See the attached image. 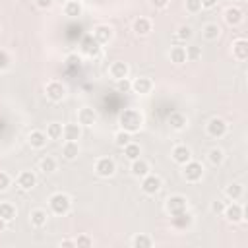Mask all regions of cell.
<instances>
[{
	"mask_svg": "<svg viewBox=\"0 0 248 248\" xmlns=\"http://www.w3.org/2000/svg\"><path fill=\"white\" fill-rule=\"evenodd\" d=\"M143 122H145L143 112L138 110V108H124V110L118 114V124H120V128L126 130V132H130L132 136L138 134V132L143 128Z\"/></svg>",
	"mask_w": 248,
	"mask_h": 248,
	"instance_id": "1",
	"label": "cell"
},
{
	"mask_svg": "<svg viewBox=\"0 0 248 248\" xmlns=\"http://www.w3.org/2000/svg\"><path fill=\"white\" fill-rule=\"evenodd\" d=\"M70 209H72V198L66 192H54L48 198V211L52 215L64 217V215L70 213Z\"/></svg>",
	"mask_w": 248,
	"mask_h": 248,
	"instance_id": "2",
	"label": "cell"
},
{
	"mask_svg": "<svg viewBox=\"0 0 248 248\" xmlns=\"http://www.w3.org/2000/svg\"><path fill=\"white\" fill-rule=\"evenodd\" d=\"M45 95H46V99H48L50 103H60V101L66 99L68 87H66V83H62L60 79H50V81H46V85H45Z\"/></svg>",
	"mask_w": 248,
	"mask_h": 248,
	"instance_id": "3",
	"label": "cell"
},
{
	"mask_svg": "<svg viewBox=\"0 0 248 248\" xmlns=\"http://www.w3.org/2000/svg\"><path fill=\"white\" fill-rule=\"evenodd\" d=\"M203 172H205L203 165H202L200 161H196V159H190L188 163L182 165V176H184V180L190 182V184L200 182V180L203 178Z\"/></svg>",
	"mask_w": 248,
	"mask_h": 248,
	"instance_id": "4",
	"label": "cell"
},
{
	"mask_svg": "<svg viewBox=\"0 0 248 248\" xmlns=\"http://www.w3.org/2000/svg\"><path fill=\"white\" fill-rule=\"evenodd\" d=\"M205 132H207L209 138L219 140V138H225V136H227V132H229V124H227L225 118H221V116H213V118L207 120V124H205Z\"/></svg>",
	"mask_w": 248,
	"mask_h": 248,
	"instance_id": "5",
	"label": "cell"
},
{
	"mask_svg": "<svg viewBox=\"0 0 248 248\" xmlns=\"http://www.w3.org/2000/svg\"><path fill=\"white\" fill-rule=\"evenodd\" d=\"M140 188H141V192L145 196H155L163 188V178L159 174H155V172H149L143 178H140Z\"/></svg>",
	"mask_w": 248,
	"mask_h": 248,
	"instance_id": "6",
	"label": "cell"
},
{
	"mask_svg": "<svg viewBox=\"0 0 248 248\" xmlns=\"http://www.w3.org/2000/svg\"><path fill=\"white\" fill-rule=\"evenodd\" d=\"M93 169H95V174L99 178H110L116 172V163H114L112 157H99L95 161V167Z\"/></svg>",
	"mask_w": 248,
	"mask_h": 248,
	"instance_id": "7",
	"label": "cell"
},
{
	"mask_svg": "<svg viewBox=\"0 0 248 248\" xmlns=\"http://www.w3.org/2000/svg\"><path fill=\"white\" fill-rule=\"evenodd\" d=\"M221 215H223L229 223L238 225V223L244 221V207H242V203H238V202H229V203L225 205V209H223Z\"/></svg>",
	"mask_w": 248,
	"mask_h": 248,
	"instance_id": "8",
	"label": "cell"
},
{
	"mask_svg": "<svg viewBox=\"0 0 248 248\" xmlns=\"http://www.w3.org/2000/svg\"><path fill=\"white\" fill-rule=\"evenodd\" d=\"M91 37L103 46V45H108V43L114 39V29H112V25H108V23H97V25L93 27V31H91Z\"/></svg>",
	"mask_w": 248,
	"mask_h": 248,
	"instance_id": "9",
	"label": "cell"
},
{
	"mask_svg": "<svg viewBox=\"0 0 248 248\" xmlns=\"http://www.w3.org/2000/svg\"><path fill=\"white\" fill-rule=\"evenodd\" d=\"M165 209L169 215H174V213H180L184 209H188V198L182 196V194H172L165 200Z\"/></svg>",
	"mask_w": 248,
	"mask_h": 248,
	"instance_id": "10",
	"label": "cell"
},
{
	"mask_svg": "<svg viewBox=\"0 0 248 248\" xmlns=\"http://www.w3.org/2000/svg\"><path fill=\"white\" fill-rule=\"evenodd\" d=\"M192 225H194V215L188 209L170 215V227L174 231H188V229H192Z\"/></svg>",
	"mask_w": 248,
	"mask_h": 248,
	"instance_id": "11",
	"label": "cell"
},
{
	"mask_svg": "<svg viewBox=\"0 0 248 248\" xmlns=\"http://www.w3.org/2000/svg\"><path fill=\"white\" fill-rule=\"evenodd\" d=\"M101 50H103V46L91 37V33L85 35V37L81 39V43H79V52H81L83 56H87V58H97V56L101 54Z\"/></svg>",
	"mask_w": 248,
	"mask_h": 248,
	"instance_id": "12",
	"label": "cell"
},
{
	"mask_svg": "<svg viewBox=\"0 0 248 248\" xmlns=\"http://www.w3.org/2000/svg\"><path fill=\"white\" fill-rule=\"evenodd\" d=\"M153 91V79L147 78V76H138L132 79V93L140 95V97H145Z\"/></svg>",
	"mask_w": 248,
	"mask_h": 248,
	"instance_id": "13",
	"label": "cell"
},
{
	"mask_svg": "<svg viewBox=\"0 0 248 248\" xmlns=\"http://www.w3.org/2000/svg\"><path fill=\"white\" fill-rule=\"evenodd\" d=\"M231 54L236 62H244L248 60V41L244 37H238L231 43Z\"/></svg>",
	"mask_w": 248,
	"mask_h": 248,
	"instance_id": "14",
	"label": "cell"
},
{
	"mask_svg": "<svg viewBox=\"0 0 248 248\" xmlns=\"http://www.w3.org/2000/svg\"><path fill=\"white\" fill-rule=\"evenodd\" d=\"M107 72H108L110 79L118 81V79H124V78L130 76V66H128V62H124V60H114V62H110V66H108Z\"/></svg>",
	"mask_w": 248,
	"mask_h": 248,
	"instance_id": "15",
	"label": "cell"
},
{
	"mask_svg": "<svg viewBox=\"0 0 248 248\" xmlns=\"http://www.w3.org/2000/svg\"><path fill=\"white\" fill-rule=\"evenodd\" d=\"M223 19H225V23L229 27H236V25H240L244 21V12L238 6H229L223 12Z\"/></svg>",
	"mask_w": 248,
	"mask_h": 248,
	"instance_id": "16",
	"label": "cell"
},
{
	"mask_svg": "<svg viewBox=\"0 0 248 248\" xmlns=\"http://www.w3.org/2000/svg\"><path fill=\"white\" fill-rule=\"evenodd\" d=\"M97 110L93 108V107H81L79 110H78V124H81L83 128H91L93 124H97Z\"/></svg>",
	"mask_w": 248,
	"mask_h": 248,
	"instance_id": "17",
	"label": "cell"
},
{
	"mask_svg": "<svg viewBox=\"0 0 248 248\" xmlns=\"http://www.w3.org/2000/svg\"><path fill=\"white\" fill-rule=\"evenodd\" d=\"M170 159L176 163V165H184V163H188L190 159H192V149L188 147V145H184V143H178V145H174L172 149H170Z\"/></svg>",
	"mask_w": 248,
	"mask_h": 248,
	"instance_id": "18",
	"label": "cell"
},
{
	"mask_svg": "<svg viewBox=\"0 0 248 248\" xmlns=\"http://www.w3.org/2000/svg\"><path fill=\"white\" fill-rule=\"evenodd\" d=\"M81 132H83V126L78 124V122H66V124H62V138L66 141H79Z\"/></svg>",
	"mask_w": 248,
	"mask_h": 248,
	"instance_id": "19",
	"label": "cell"
},
{
	"mask_svg": "<svg viewBox=\"0 0 248 248\" xmlns=\"http://www.w3.org/2000/svg\"><path fill=\"white\" fill-rule=\"evenodd\" d=\"M16 182H17V186H19L23 192H29V190H33V188L37 186V174H35L33 170H21V172L17 174Z\"/></svg>",
	"mask_w": 248,
	"mask_h": 248,
	"instance_id": "20",
	"label": "cell"
},
{
	"mask_svg": "<svg viewBox=\"0 0 248 248\" xmlns=\"http://www.w3.org/2000/svg\"><path fill=\"white\" fill-rule=\"evenodd\" d=\"M29 223L35 229H43L48 223V211L45 207H35L29 211Z\"/></svg>",
	"mask_w": 248,
	"mask_h": 248,
	"instance_id": "21",
	"label": "cell"
},
{
	"mask_svg": "<svg viewBox=\"0 0 248 248\" xmlns=\"http://www.w3.org/2000/svg\"><path fill=\"white\" fill-rule=\"evenodd\" d=\"M62 14L70 19H76L79 16H83V2L81 0H66L62 6Z\"/></svg>",
	"mask_w": 248,
	"mask_h": 248,
	"instance_id": "22",
	"label": "cell"
},
{
	"mask_svg": "<svg viewBox=\"0 0 248 248\" xmlns=\"http://www.w3.org/2000/svg\"><path fill=\"white\" fill-rule=\"evenodd\" d=\"M130 172H132L134 178H143L145 174L151 172V165L145 159H141V157L134 159V161H130Z\"/></svg>",
	"mask_w": 248,
	"mask_h": 248,
	"instance_id": "23",
	"label": "cell"
},
{
	"mask_svg": "<svg viewBox=\"0 0 248 248\" xmlns=\"http://www.w3.org/2000/svg\"><path fill=\"white\" fill-rule=\"evenodd\" d=\"M46 141H48V138H46L45 130H31L27 136V143L31 149H43L46 145Z\"/></svg>",
	"mask_w": 248,
	"mask_h": 248,
	"instance_id": "24",
	"label": "cell"
},
{
	"mask_svg": "<svg viewBox=\"0 0 248 248\" xmlns=\"http://www.w3.org/2000/svg\"><path fill=\"white\" fill-rule=\"evenodd\" d=\"M151 27H153V23H151L149 17H136L134 23H132V31L138 37H147L151 33Z\"/></svg>",
	"mask_w": 248,
	"mask_h": 248,
	"instance_id": "25",
	"label": "cell"
},
{
	"mask_svg": "<svg viewBox=\"0 0 248 248\" xmlns=\"http://www.w3.org/2000/svg\"><path fill=\"white\" fill-rule=\"evenodd\" d=\"M202 37H203L207 43H213V41H217V39L221 37V27H219L217 23H213V21L203 23V25H202Z\"/></svg>",
	"mask_w": 248,
	"mask_h": 248,
	"instance_id": "26",
	"label": "cell"
},
{
	"mask_svg": "<svg viewBox=\"0 0 248 248\" xmlns=\"http://www.w3.org/2000/svg\"><path fill=\"white\" fill-rule=\"evenodd\" d=\"M169 126H170L172 130H176V132L186 130V126H188V118H186V114H182V112H178V110L170 112V114H169Z\"/></svg>",
	"mask_w": 248,
	"mask_h": 248,
	"instance_id": "27",
	"label": "cell"
},
{
	"mask_svg": "<svg viewBox=\"0 0 248 248\" xmlns=\"http://www.w3.org/2000/svg\"><path fill=\"white\" fill-rule=\"evenodd\" d=\"M79 143L78 141H66L64 140V143H62V157L66 159V161H76L78 157H79Z\"/></svg>",
	"mask_w": 248,
	"mask_h": 248,
	"instance_id": "28",
	"label": "cell"
},
{
	"mask_svg": "<svg viewBox=\"0 0 248 248\" xmlns=\"http://www.w3.org/2000/svg\"><path fill=\"white\" fill-rule=\"evenodd\" d=\"M244 196V186L240 182H231L225 186V198L231 202H238Z\"/></svg>",
	"mask_w": 248,
	"mask_h": 248,
	"instance_id": "29",
	"label": "cell"
},
{
	"mask_svg": "<svg viewBox=\"0 0 248 248\" xmlns=\"http://www.w3.org/2000/svg\"><path fill=\"white\" fill-rule=\"evenodd\" d=\"M56 169H58V161H56V157H52V155H45V157L39 161V170H41L43 174H52V172H56Z\"/></svg>",
	"mask_w": 248,
	"mask_h": 248,
	"instance_id": "30",
	"label": "cell"
},
{
	"mask_svg": "<svg viewBox=\"0 0 248 248\" xmlns=\"http://www.w3.org/2000/svg\"><path fill=\"white\" fill-rule=\"evenodd\" d=\"M130 246L132 248H151L153 246V238L149 234H145V232H138V234L132 236Z\"/></svg>",
	"mask_w": 248,
	"mask_h": 248,
	"instance_id": "31",
	"label": "cell"
},
{
	"mask_svg": "<svg viewBox=\"0 0 248 248\" xmlns=\"http://www.w3.org/2000/svg\"><path fill=\"white\" fill-rule=\"evenodd\" d=\"M16 215H17V207H16L12 202H0V217H2L6 223L14 221Z\"/></svg>",
	"mask_w": 248,
	"mask_h": 248,
	"instance_id": "32",
	"label": "cell"
},
{
	"mask_svg": "<svg viewBox=\"0 0 248 248\" xmlns=\"http://www.w3.org/2000/svg\"><path fill=\"white\" fill-rule=\"evenodd\" d=\"M169 58L174 66H182L184 62H188L186 60V46H172L169 50Z\"/></svg>",
	"mask_w": 248,
	"mask_h": 248,
	"instance_id": "33",
	"label": "cell"
},
{
	"mask_svg": "<svg viewBox=\"0 0 248 248\" xmlns=\"http://www.w3.org/2000/svg\"><path fill=\"white\" fill-rule=\"evenodd\" d=\"M122 151H124V157H126L128 161H134V159H140V157H141V145L136 143V141L126 143V145L122 147Z\"/></svg>",
	"mask_w": 248,
	"mask_h": 248,
	"instance_id": "34",
	"label": "cell"
},
{
	"mask_svg": "<svg viewBox=\"0 0 248 248\" xmlns=\"http://www.w3.org/2000/svg\"><path fill=\"white\" fill-rule=\"evenodd\" d=\"M207 161L213 165V167H221L225 163V151L221 147H211L207 151Z\"/></svg>",
	"mask_w": 248,
	"mask_h": 248,
	"instance_id": "35",
	"label": "cell"
},
{
	"mask_svg": "<svg viewBox=\"0 0 248 248\" xmlns=\"http://www.w3.org/2000/svg\"><path fill=\"white\" fill-rule=\"evenodd\" d=\"M45 134L48 140H60L62 138V124L60 122H48Z\"/></svg>",
	"mask_w": 248,
	"mask_h": 248,
	"instance_id": "36",
	"label": "cell"
},
{
	"mask_svg": "<svg viewBox=\"0 0 248 248\" xmlns=\"http://www.w3.org/2000/svg\"><path fill=\"white\" fill-rule=\"evenodd\" d=\"M112 140H114V145L122 149V147L126 145V143H130V141H132V134L120 128V130H118V132H116V134L112 136Z\"/></svg>",
	"mask_w": 248,
	"mask_h": 248,
	"instance_id": "37",
	"label": "cell"
},
{
	"mask_svg": "<svg viewBox=\"0 0 248 248\" xmlns=\"http://www.w3.org/2000/svg\"><path fill=\"white\" fill-rule=\"evenodd\" d=\"M176 39L178 41H182V43H186V41H190L192 37H194V29L190 27V25H178V29H176Z\"/></svg>",
	"mask_w": 248,
	"mask_h": 248,
	"instance_id": "38",
	"label": "cell"
},
{
	"mask_svg": "<svg viewBox=\"0 0 248 248\" xmlns=\"http://www.w3.org/2000/svg\"><path fill=\"white\" fill-rule=\"evenodd\" d=\"M200 58H202V46H196V45L186 46V60L188 62H198Z\"/></svg>",
	"mask_w": 248,
	"mask_h": 248,
	"instance_id": "39",
	"label": "cell"
},
{
	"mask_svg": "<svg viewBox=\"0 0 248 248\" xmlns=\"http://www.w3.org/2000/svg\"><path fill=\"white\" fill-rule=\"evenodd\" d=\"M74 240H76V248H91L93 246V236H89L87 232L78 234Z\"/></svg>",
	"mask_w": 248,
	"mask_h": 248,
	"instance_id": "40",
	"label": "cell"
},
{
	"mask_svg": "<svg viewBox=\"0 0 248 248\" xmlns=\"http://www.w3.org/2000/svg\"><path fill=\"white\" fill-rule=\"evenodd\" d=\"M10 66H12V56L8 54V50L0 48V72L10 70Z\"/></svg>",
	"mask_w": 248,
	"mask_h": 248,
	"instance_id": "41",
	"label": "cell"
},
{
	"mask_svg": "<svg viewBox=\"0 0 248 248\" xmlns=\"http://www.w3.org/2000/svg\"><path fill=\"white\" fill-rule=\"evenodd\" d=\"M184 8L188 14H200L202 12V2L200 0H184Z\"/></svg>",
	"mask_w": 248,
	"mask_h": 248,
	"instance_id": "42",
	"label": "cell"
},
{
	"mask_svg": "<svg viewBox=\"0 0 248 248\" xmlns=\"http://www.w3.org/2000/svg\"><path fill=\"white\" fill-rule=\"evenodd\" d=\"M114 83H116V89H118L120 93H128V91H132V79H130V78L118 79V81H114Z\"/></svg>",
	"mask_w": 248,
	"mask_h": 248,
	"instance_id": "43",
	"label": "cell"
},
{
	"mask_svg": "<svg viewBox=\"0 0 248 248\" xmlns=\"http://www.w3.org/2000/svg\"><path fill=\"white\" fill-rule=\"evenodd\" d=\"M12 186V176L6 170H0V192H6Z\"/></svg>",
	"mask_w": 248,
	"mask_h": 248,
	"instance_id": "44",
	"label": "cell"
},
{
	"mask_svg": "<svg viewBox=\"0 0 248 248\" xmlns=\"http://www.w3.org/2000/svg\"><path fill=\"white\" fill-rule=\"evenodd\" d=\"M225 202L223 200H213L211 203H209V209H211V213H215V215H221L223 213V209H225Z\"/></svg>",
	"mask_w": 248,
	"mask_h": 248,
	"instance_id": "45",
	"label": "cell"
},
{
	"mask_svg": "<svg viewBox=\"0 0 248 248\" xmlns=\"http://www.w3.org/2000/svg\"><path fill=\"white\" fill-rule=\"evenodd\" d=\"M169 2H170V0H149V6H151L153 10H165V8L169 6Z\"/></svg>",
	"mask_w": 248,
	"mask_h": 248,
	"instance_id": "46",
	"label": "cell"
},
{
	"mask_svg": "<svg viewBox=\"0 0 248 248\" xmlns=\"http://www.w3.org/2000/svg\"><path fill=\"white\" fill-rule=\"evenodd\" d=\"M39 10H50L54 6V0H33Z\"/></svg>",
	"mask_w": 248,
	"mask_h": 248,
	"instance_id": "47",
	"label": "cell"
},
{
	"mask_svg": "<svg viewBox=\"0 0 248 248\" xmlns=\"http://www.w3.org/2000/svg\"><path fill=\"white\" fill-rule=\"evenodd\" d=\"M202 2V10H211L219 4V0H200Z\"/></svg>",
	"mask_w": 248,
	"mask_h": 248,
	"instance_id": "48",
	"label": "cell"
},
{
	"mask_svg": "<svg viewBox=\"0 0 248 248\" xmlns=\"http://www.w3.org/2000/svg\"><path fill=\"white\" fill-rule=\"evenodd\" d=\"M58 244H60L62 248H76V240H74V238H62Z\"/></svg>",
	"mask_w": 248,
	"mask_h": 248,
	"instance_id": "49",
	"label": "cell"
},
{
	"mask_svg": "<svg viewBox=\"0 0 248 248\" xmlns=\"http://www.w3.org/2000/svg\"><path fill=\"white\" fill-rule=\"evenodd\" d=\"M6 227H8V223H6V221H4L2 217H0V234H2L4 231H6Z\"/></svg>",
	"mask_w": 248,
	"mask_h": 248,
	"instance_id": "50",
	"label": "cell"
}]
</instances>
